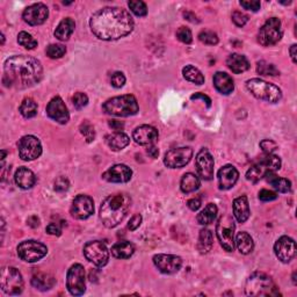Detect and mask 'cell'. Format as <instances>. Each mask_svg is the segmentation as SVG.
I'll use <instances>...</instances> for the list:
<instances>
[{
    "label": "cell",
    "instance_id": "1",
    "mask_svg": "<svg viewBox=\"0 0 297 297\" xmlns=\"http://www.w3.org/2000/svg\"><path fill=\"white\" fill-rule=\"evenodd\" d=\"M134 19L121 7H103L93 13L90 20L92 33L103 41H114L129 35L134 29Z\"/></svg>",
    "mask_w": 297,
    "mask_h": 297
},
{
    "label": "cell",
    "instance_id": "2",
    "mask_svg": "<svg viewBox=\"0 0 297 297\" xmlns=\"http://www.w3.org/2000/svg\"><path fill=\"white\" fill-rule=\"evenodd\" d=\"M43 68L39 59L30 56H13L4 65L3 83L6 88L28 89L40 83Z\"/></svg>",
    "mask_w": 297,
    "mask_h": 297
},
{
    "label": "cell",
    "instance_id": "3",
    "mask_svg": "<svg viewBox=\"0 0 297 297\" xmlns=\"http://www.w3.org/2000/svg\"><path fill=\"white\" fill-rule=\"evenodd\" d=\"M131 207V198L126 193L109 195L100 207V219L102 224L113 229L125 219Z\"/></svg>",
    "mask_w": 297,
    "mask_h": 297
},
{
    "label": "cell",
    "instance_id": "4",
    "mask_svg": "<svg viewBox=\"0 0 297 297\" xmlns=\"http://www.w3.org/2000/svg\"><path fill=\"white\" fill-rule=\"evenodd\" d=\"M245 294L248 296H277L280 292L271 276L263 272H254L246 281Z\"/></svg>",
    "mask_w": 297,
    "mask_h": 297
},
{
    "label": "cell",
    "instance_id": "5",
    "mask_svg": "<svg viewBox=\"0 0 297 297\" xmlns=\"http://www.w3.org/2000/svg\"><path fill=\"white\" fill-rule=\"evenodd\" d=\"M102 109L109 115L127 117L136 115L139 111V107L134 95L126 94L107 100L102 104Z\"/></svg>",
    "mask_w": 297,
    "mask_h": 297
},
{
    "label": "cell",
    "instance_id": "6",
    "mask_svg": "<svg viewBox=\"0 0 297 297\" xmlns=\"http://www.w3.org/2000/svg\"><path fill=\"white\" fill-rule=\"evenodd\" d=\"M246 88L253 97L269 103H276L282 98L281 90L276 85L267 83V81L259 78H253L246 81Z\"/></svg>",
    "mask_w": 297,
    "mask_h": 297
},
{
    "label": "cell",
    "instance_id": "7",
    "mask_svg": "<svg viewBox=\"0 0 297 297\" xmlns=\"http://www.w3.org/2000/svg\"><path fill=\"white\" fill-rule=\"evenodd\" d=\"M281 168V159L275 154H266L246 172V179L251 182H258L260 179L271 172H275Z\"/></svg>",
    "mask_w": 297,
    "mask_h": 297
},
{
    "label": "cell",
    "instance_id": "8",
    "mask_svg": "<svg viewBox=\"0 0 297 297\" xmlns=\"http://www.w3.org/2000/svg\"><path fill=\"white\" fill-rule=\"evenodd\" d=\"M0 286L7 295H20L24 291V278L15 267H4L0 275Z\"/></svg>",
    "mask_w": 297,
    "mask_h": 297
},
{
    "label": "cell",
    "instance_id": "9",
    "mask_svg": "<svg viewBox=\"0 0 297 297\" xmlns=\"http://www.w3.org/2000/svg\"><path fill=\"white\" fill-rule=\"evenodd\" d=\"M18 255L26 263H36L44 258L48 253V248L38 240H25L18 246Z\"/></svg>",
    "mask_w": 297,
    "mask_h": 297
},
{
    "label": "cell",
    "instance_id": "10",
    "mask_svg": "<svg viewBox=\"0 0 297 297\" xmlns=\"http://www.w3.org/2000/svg\"><path fill=\"white\" fill-rule=\"evenodd\" d=\"M282 38L281 21L277 18H271L260 28L258 41L264 47H271L276 44Z\"/></svg>",
    "mask_w": 297,
    "mask_h": 297
},
{
    "label": "cell",
    "instance_id": "11",
    "mask_svg": "<svg viewBox=\"0 0 297 297\" xmlns=\"http://www.w3.org/2000/svg\"><path fill=\"white\" fill-rule=\"evenodd\" d=\"M216 235L222 248L228 252L235 249V223L229 216H222L216 225Z\"/></svg>",
    "mask_w": 297,
    "mask_h": 297
},
{
    "label": "cell",
    "instance_id": "12",
    "mask_svg": "<svg viewBox=\"0 0 297 297\" xmlns=\"http://www.w3.org/2000/svg\"><path fill=\"white\" fill-rule=\"evenodd\" d=\"M85 258L97 267L106 266L109 260V251L103 241H89L84 246Z\"/></svg>",
    "mask_w": 297,
    "mask_h": 297
},
{
    "label": "cell",
    "instance_id": "13",
    "mask_svg": "<svg viewBox=\"0 0 297 297\" xmlns=\"http://www.w3.org/2000/svg\"><path fill=\"white\" fill-rule=\"evenodd\" d=\"M86 274L80 264H75L68 269L66 275V287L73 296L83 295L86 290Z\"/></svg>",
    "mask_w": 297,
    "mask_h": 297
},
{
    "label": "cell",
    "instance_id": "14",
    "mask_svg": "<svg viewBox=\"0 0 297 297\" xmlns=\"http://www.w3.org/2000/svg\"><path fill=\"white\" fill-rule=\"evenodd\" d=\"M18 151L22 161H35L42 154V144L38 137L27 135L22 137L18 143Z\"/></svg>",
    "mask_w": 297,
    "mask_h": 297
},
{
    "label": "cell",
    "instance_id": "15",
    "mask_svg": "<svg viewBox=\"0 0 297 297\" xmlns=\"http://www.w3.org/2000/svg\"><path fill=\"white\" fill-rule=\"evenodd\" d=\"M191 157H193V150L188 146L172 149L166 152L164 164L170 168H181L190 162Z\"/></svg>",
    "mask_w": 297,
    "mask_h": 297
},
{
    "label": "cell",
    "instance_id": "16",
    "mask_svg": "<svg viewBox=\"0 0 297 297\" xmlns=\"http://www.w3.org/2000/svg\"><path fill=\"white\" fill-rule=\"evenodd\" d=\"M274 252L281 263H290L296 255L295 240L288 236H282L274 245Z\"/></svg>",
    "mask_w": 297,
    "mask_h": 297
},
{
    "label": "cell",
    "instance_id": "17",
    "mask_svg": "<svg viewBox=\"0 0 297 297\" xmlns=\"http://www.w3.org/2000/svg\"><path fill=\"white\" fill-rule=\"evenodd\" d=\"M196 164V170L200 178H202L204 180H212L214 178V157L212 156L207 149H201L200 152L196 154L195 159Z\"/></svg>",
    "mask_w": 297,
    "mask_h": 297
},
{
    "label": "cell",
    "instance_id": "18",
    "mask_svg": "<svg viewBox=\"0 0 297 297\" xmlns=\"http://www.w3.org/2000/svg\"><path fill=\"white\" fill-rule=\"evenodd\" d=\"M154 266L164 274H174L180 271L182 259L173 254H156L153 257Z\"/></svg>",
    "mask_w": 297,
    "mask_h": 297
},
{
    "label": "cell",
    "instance_id": "19",
    "mask_svg": "<svg viewBox=\"0 0 297 297\" xmlns=\"http://www.w3.org/2000/svg\"><path fill=\"white\" fill-rule=\"evenodd\" d=\"M94 213L93 199L88 195H78L73 200L71 215L77 219H86Z\"/></svg>",
    "mask_w": 297,
    "mask_h": 297
},
{
    "label": "cell",
    "instance_id": "20",
    "mask_svg": "<svg viewBox=\"0 0 297 297\" xmlns=\"http://www.w3.org/2000/svg\"><path fill=\"white\" fill-rule=\"evenodd\" d=\"M49 16L48 7L42 3L33 4L31 6H28L24 11L22 18L30 26H40L47 21Z\"/></svg>",
    "mask_w": 297,
    "mask_h": 297
},
{
    "label": "cell",
    "instance_id": "21",
    "mask_svg": "<svg viewBox=\"0 0 297 297\" xmlns=\"http://www.w3.org/2000/svg\"><path fill=\"white\" fill-rule=\"evenodd\" d=\"M48 116L59 125H66L70 120V114H68L67 107L62 100L61 97H55L47 106Z\"/></svg>",
    "mask_w": 297,
    "mask_h": 297
},
{
    "label": "cell",
    "instance_id": "22",
    "mask_svg": "<svg viewBox=\"0 0 297 297\" xmlns=\"http://www.w3.org/2000/svg\"><path fill=\"white\" fill-rule=\"evenodd\" d=\"M132 177V171L130 167L123 164H117L103 173L102 178L108 182H114V184H123V182H128Z\"/></svg>",
    "mask_w": 297,
    "mask_h": 297
},
{
    "label": "cell",
    "instance_id": "23",
    "mask_svg": "<svg viewBox=\"0 0 297 297\" xmlns=\"http://www.w3.org/2000/svg\"><path fill=\"white\" fill-rule=\"evenodd\" d=\"M158 130L152 126H141L137 127L132 132V138L139 145H152L158 141Z\"/></svg>",
    "mask_w": 297,
    "mask_h": 297
},
{
    "label": "cell",
    "instance_id": "24",
    "mask_svg": "<svg viewBox=\"0 0 297 297\" xmlns=\"http://www.w3.org/2000/svg\"><path fill=\"white\" fill-rule=\"evenodd\" d=\"M217 177L219 189L226 190L232 188V187L236 185V182L238 181L239 173L235 166L225 165L218 171Z\"/></svg>",
    "mask_w": 297,
    "mask_h": 297
},
{
    "label": "cell",
    "instance_id": "25",
    "mask_svg": "<svg viewBox=\"0 0 297 297\" xmlns=\"http://www.w3.org/2000/svg\"><path fill=\"white\" fill-rule=\"evenodd\" d=\"M232 209H234V216L237 219V222L245 223L248 221L251 214L249 200L245 195L239 196V198L235 199L234 204H232Z\"/></svg>",
    "mask_w": 297,
    "mask_h": 297
},
{
    "label": "cell",
    "instance_id": "26",
    "mask_svg": "<svg viewBox=\"0 0 297 297\" xmlns=\"http://www.w3.org/2000/svg\"><path fill=\"white\" fill-rule=\"evenodd\" d=\"M214 85L219 93L228 95L234 92V79L225 72H217L214 76Z\"/></svg>",
    "mask_w": 297,
    "mask_h": 297
},
{
    "label": "cell",
    "instance_id": "27",
    "mask_svg": "<svg viewBox=\"0 0 297 297\" xmlns=\"http://www.w3.org/2000/svg\"><path fill=\"white\" fill-rule=\"evenodd\" d=\"M15 184L22 189H29L35 185L36 177L33 171H30L27 167H20L18 168L14 176Z\"/></svg>",
    "mask_w": 297,
    "mask_h": 297
},
{
    "label": "cell",
    "instance_id": "28",
    "mask_svg": "<svg viewBox=\"0 0 297 297\" xmlns=\"http://www.w3.org/2000/svg\"><path fill=\"white\" fill-rule=\"evenodd\" d=\"M226 65L232 72L237 73V75L248 71L250 68V63L248 61V58L239 54L230 55L226 59Z\"/></svg>",
    "mask_w": 297,
    "mask_h": 297
},
{
    "label": "cell",
    "instance_id": "29",
    "mask_svg": "<svg viewBox=\"0 0 297 297\" xmlns=\"http://www.w3.org/2000/svg\"><path fill=\"white\" fill-rule=\"evenodd\" d=\"M106 143L113 151H120V150H123L126 146L129 145L130 138L125 132L116 131L106 137Z\"/></svg>",
    "mask_w": 297,
    "mask_h": 297
},
{
    "label": "cell",
    "instance_id": "30",
    "mask_svg": "<svg viewBox=\"0 0 297 297\" xmlns=\"http://www.w3.org/2000/svg\"><path fill=\"white\" fill-rule=\"evenodd\" d=\"M76 28V22L73 21L71 18H65L61 22H59L57 28L55 29V38L59 41H67L70 36L73 34Z\"/></svg>",
    "mask_w": 297,
    "mask_h": 297
},
{
    "label": "cell",
    "instance_id": "31",
    "mask_svg": "<svg viewBox=\"0 0 297 297\" xmlns=\"http://www.w3.org/2000/svg\"><path fill=\"white\" fill-rule=\"evenodd\" d=\"M55 278L50 274L45 273H38L31 277V285L34 288L39 289L41 291H47L55 286Z\"/></svg>",
    "mask_w": 297,
    "mask_h": 297
},
{
    "label": "cell",
    "instance_id": "32",
    "mask_svg": "<svg viewBox=\"0 0 297 297\" xmlns=\"http://www.w3.org/2000/svg\"><path fill=\"white\" fill-rule=\"evenodd\" d=\"M266 179L272 185V187L275 190L280 191V193H289L291 190V182L286 179V178H281L274 174V172L266 174Z\"/></svg>",
    "mask_w": 297,
    "mask_h": 297
},
{
    "label": "cell",
    "instance_id": "33",
    "mask_svg": "<svg viewBox=\"0 0 297 297\" xmlns=\"http://www.w3.org/2000/svg\"><path fill=\"white\" fill-rule=\"evenodd\" d=\"M201 186V181L198 176H195L194 173H186L184 177L181 178L180 182V188L184 193H193V191L198 190Z\"/></svg>",
    "mask_w": 297,
    "mask_h": 297
},
{
    "label": "cell",
    "instance_id": "34",
    "mask_svg": "<svg viewBox=\"0 0 297 297\" xmlns=\"http://www.w3.org/2000/svg\"><path fill=\"white\" fill-rule=\"evenodd\" d=\"M135 252L134 245L129 241H118L112 248V254L117 259H128Z\"/></svg>",
    "mask_w": 297,
    "mask_h": 297
},
{
    "label": "cell",
    "instance_id": "35",
    "mask_svg": "<svg viewBox=\"0 0 297 297\" xmlns=\"http://www.w3.org/2000/svg\"><path fill=\"white\" fill-rule=\"evenodd\" d=\"M236 245L241 254H250L254 249L252 237L248 232H239L236 238Z\"/></svg>",
    "mask_w": 297,
    "mask_h": 297
},
{
    "label": "cell",
    "instance_id": "36",
    "mask_svg": "<svg viewBox=\"0 0 297 297\" xmlns=\"http://www.w3.org/2000/svg\"><path fill=\"white\" fill-rule=\"evenodd\" d=\"M213 244H214V239H213L212 231L208 229L201 230L200 236H199V241H198V250L200 251V253L207 254L209 251H212Z\"/></svg>",
    "mask_w": 297,
    "mask_h": 297
},
{
    "label": "cell",
    "instance_id": "37",
    "mask_svg": "<svg viewBox=\"0 0 297 297\" xmlns=\"http://www.w3.org/2000/svg\"><path fill=\"white\" fill-rule=\"evenodd\" d=\"M218 209L216 207V204L209 203L207 204L202 212L198 215V222L201 225H208L210 223H213L215 221V218L217 216Z\"/></svg>",
    "mask_w": 297,
    "mask_h": 297
},
{
    "label": "cell",
    "instance_id": "38",
    "mask_svg": "<svg viewBox=\"0 0 297 297\" xmlns=\"http://www.w3.org/2000/svg\"><path fill=\"white\" fill-rule=\"evenodd\" d=\"M182 75L186 80L194 83L196 85H202L204 83V76L198 67L193 65H186L182 68Z\"/></svg>",
    "mask_w": 297,
    "mask_h": 297
},
{
    "label": "cell",
    "instance_id": "39",
    "mask_svg": "<svg viewBox=\"0 0 297 297\" xmlns=\"http://www.w3.org/2000/svg\"><path fill=\"white\" fill-rule=\"evenodd\" d=\"M20 114L26 118H31L38 115V103L31 98H26L19 108Z\"/></svg>",
    "mask_w": 297,
    "mask_h": 297
},
{
    "label": "cell",
    "instance_id": "40",
    "mask_svg": "<svg viewBox=\"0 0 297 297\" xmlns=\"http://www.w3.org/2000/svg\"><path fill=\"white\" fill-rule=\"evenodd\" d=\"M257 71L261 76H277L280 75V71L277 70L274 64L267 63L266 61H260L257 64Z\"/></svg>",
    "mask_w": 297,
    "mask_h": 297
},
{
    "label": "cell",
    "instance_id": "41",
    "mask_svg": "<svg viewBox=\"0 0 297 297\" xmlns=\"http://www.w3.org/2000/svg\"><path fill=\"white\" fill-rule=\"evenodd\" d=\"M18 42H19V44L22 45V47H25L28 50L38 47V41H36L30 34L27 33V31H21V33H19V35H18Z\"/></svg>",
    "mask_w": 297,
    "mask_h": 297
},
{
    "label": "cell",
    "instance_id": "42",
    "mask_svg": "<svg viewBox=\"0 0 297 297\" xmlns=\"http://www.w3.org/2000/svg\"><path fill=\"white\" fill-rule=\"evenodd\" d=\"M128 6H129L130 11L137 16H145L148 14L146 4L144 2H141V0H131V2L128 3Z\"/></svg>",
    "mask_w": 297,
    "mask_h": 297
},
{
    "label": "cell",
    "instance_id": "43",
    "mask_svg": "<svg viewBox=\"0 0 297 297\" xmlns=\"http://www.w3.org/2000/svg\"><path fill=\"white\" fill-rule=\"evenodd\" d=\"M45 53H47V56L49 58L56 59V58H61L64 56V55H65L66 48L64 47L63 44H50L48 45Z\"/></svg>",
    "mask_w": 297,
    "mask_h": 297
},
{
    "label": "cell",
    "instance_id": "44",
    "mask_svg": "<svg viewBox=\"0 0 297 297\" xmlns=\"http://www.w3.org/2000/svg\"><path fill=\"white\" fill-rule=\"evenodd\" d=\"M199 39L202 43L208 45H216L218 43V36L212 30H203L199 35Z\"/></svg>",
    "mask_w": 297,
    "mask_h": 297
},
{
    "label": "cell",
    "instance_id": "45",
    "mask_svg": "<svg viewBox=\"0 0 297 297\" xmlns=\"http://www.w3.org/2000/svg\"><path fill=\"white\" fill-rule=\"evenodd\" d=\"M80 132H81V135L85 137V139H86V142H88V143H91V142L94 141L95 130H94V127L91 125L90 122L81 123Z\"/></svg>",
    "mask_w": 297,
    "mask_h": 297
},
{
    "label": "cell",
    "instance_id": "46",
    "mask_svg": "<svg viewBox=\"0 0 297 297\" xmlns=\"http://www.w3.org/2000/svg\"><path fill=\"white\" fill-rule=\"evenodd\" d=\"M177 39L182 43L190 44L191 41H193V35H191L189 28H187V27H180V28L177 30Z\"/></svg>",
    "mask_w": 297,
    "mask_h": 297
},
{
    "label": "cell",
    "instance_id": "47",
    "mask_svg": "<svg viewBox=\"0 0 297 297\" xmlns=\"http://www.w3.org/2000/svg\"><path fill=\"white\" fill-rule=\"evenodd\" d=\"M72 103H73V106H75V108H77V109L84 108V107L88 106L89 97L85 93H81V92L76 93L72 98Z\"/></svg>",
    "mask_w": 297,
    "mask_h": 297
},
{
    "label": "cell",
    "instance_id": "48",
    "mask_svg": "<svg viewBox=\"0 0 297 297\" xmlns=\"http://www.w3.org/2000/svg\"><path fill=\"white\" fill-rule=\"evenodd\" d=\"M260 148L263 149V151L266 154H272L275 150H277V144L272 139H264L260 142Z\"/></svg>",
    "mask_w": 297,
    "mask_h": 297
},
{
    "label": "cell",
    "instance_id": "49",
    "mask_svg": "<svg viewBox=\"0 0 297 297\" xmlns=\"http://www.w3.org/2000/svg\"><path fill=\"white\" fill-rule=\"evenodd\" d=\"M111 84L113 88L115 89H121L123 88V85L126 84V77L122 72H115L112 75L111 78Z\"/></svg>",
    "mask_w": 297,
    "mask_h": 297
},
{
    "label": "cell",
    "instance_id": "50",
    "mask_svg": "<svg viewBox=\"0 0 297 297\" xmlns=\"http://www.w3.org/2000/svg\"><path fill=\"white\" fill-rule=\"evenodd\" d=\"M68 187H70V182L66 179L65 177H59L55 181V185H54V188L56 191H65L68 189Z\"/></svg>",
    "mask_w": 297,
    "mask_h": 297
},
{
    "label": "cell",
    "instance_id": "51",
    "mask_svg": "<svg viewBox=\"0 0 297 297\" xmlns=\"http://www.w3.org/2000/svg\"><path fill=\"white\" fill-rule=\"evenodd\" d=\"M232 21L235 22L236 26L244 27L246 24H248L249 16L241 12H235L234 14H232Z\"/></svg>",
    "mask_w": 297,
    "mask_h": 297
},
{
    "label": "cell",
    "instance_id": "52",
    "mask_svg": "<svg viewBox=\"0 0 297 297\" xmlns=\"http://www.w3.org/2000/svg\"><path fill=\"white\" fill-rule=\"evenodd\" d=\"M241 7H244L245 10L257 12L261 7V3L258 2V0H248V2H240Z\"/></svg>",
    "mask_w": 297,
    "mask_h": 297
},
{
    "label": "cell",
    "instance_id": "53",
    "mask_svg": "<svg viewBox=\"0 0 297 297\" xmlns=\"http://www.w3.org/2000/svg\"><path fill=\"white\" fill-rule=\"evenodd\" d=\"M259 199L264 201V202H269V201H274L277 199L276 193L268 189H261L259 191Z\"/></svg>",
    "mask_w": 297,
    "mask_h": 297
},
{
    "label": "cell",
    "instance_id": "54",
    "mask_svg": "<svg viewBox=\"0 0 297 297\" xmlns=\"http://www.w3.org/2000/svg\"><path fill=\"white\" fill-rule=\"evenodd\" d=\"M141 223H142V216L139 214H136L130 218L129 223H128V228H129V230L135 231L136 229H138Z\"/></svg>",
    "mask_w": 297,
    "mask_h": 297
},
{
    "label": "cell",
    "instance_id": "55",
    "mask_svg": "<svg viewBox=\"0 0 297 297\" xmlns=\"http://www.w3.org/2000/svg\"><path fill=\"white\" fill-rule=\"evenodd\" d=\"M45 231H47V234L51 235V236H61L62 235V229L59 228L58 224H56V223H50V224L47 226V229H45Z\"/></svg>",
    "mask_w": 297,
    "mask_h": 297
},
{
    "label": "cell",
    "instance_id": "56",
    "mask_svg": "<svg viewBox=\"0 0 297 297\" xmlns=\"http://www.w3.org/2000/svg\"><path fill=\"white\" fill-rule=\"evenodd\" d=\"M201 204H202V202H201V200L199 198L190 199L188 202H187V205H188V208L190 210H193V212H196V210H199L200 207H201Z\"/></svg>",
    "mask_w": 297,
    "mask_h": 297
},
{
    "label": "cell",
    "instance_id": "57",
    "mask_svg": "<svg viewBox=\"0 0 297 297\" xmlns=\"http://www.w3.org/2000/svg\"><path fill=\"white\" fill-rule=\"evenodd\" d=\"M109 127H111L112 129L115 130V131H121V130H123V128H125V125H123V122H121V121L111 120L109 121Z\"/></svg>",
    "mask_w": 297,
    "mask_h": 297
},
{
    "label": "cell",
    "instance_id": "58",
    "mask_svg": "<svg viewBox=\"0 0 297 297\" xmlns=\"http://www.w3.org/2000/svg\"><path fill=\"white\" fill-rule=\"evenodd\" d=\"M191 100H196V99H202L203 101H205V103H207V107H210L212 106V100H210L209 97H207V95H204L202 93H196V94H193L190 97Z\"/></svg>",
    "mask_w": 297,
    "mask_h": 297
},
{
    "label": "cell",
    "instance_id": "59",
    "mask_svg": "<svg viewBox=\"0 0 297 297\" xmlns=\"http://www.w3.org/2000/svg\"><path fill=\"white\" fill-rule=\"evenodd\" d=\"M27 223H28V225L31 228H38L40 225V219L38 216H30Z\"/></svg>",
    "mask_w": 297,
    "mask_h": 297
},
{
    "label": "cell",
    "instance_id": "60",
    "mask_svg": "<svg viewBox=\"0 0 297 297\" xmlns=\"http://www.w3.org/2000/svg\"><path fill=\"white\" fill-rule=\"evenodd\" d=\"M148 153H149V156H150V157H152V158H157V157L159 156V150L156 148V146L150 145L149 148H148Z\"/></svg>",
    "mask_w": 297,
    "mask_h": 297
},
{
    "label": "cell",
    "instance_id": "61",
    "mask_svg": "<svg viewBox=\"0 0 297 297\" xmlns=\"http://www.w3.org/2000/svg\"><path fill=\"white\" fill-rule=\"evenodd\" d=\"M296 49H297V45H296V44H292L290 50H289L290 57H291V59H292V63H296Z\"/></svg>",
    "mask_w": 297,
    "mask_h": 297
},
{
    "label": "cell",
    "instance_id": "62",
    "mask_svg": "<svg viewBox=\"0 0 297 297\" xmlns=\"http://www.w3.org/2000/svg\"><path fill=\"white\" fill-rule=\"evenodd\" d=\"M5 157H6V151L5 150H3L2 151V161L4 162V159H5Z\"/></svg>",
    "mask_w": 297,
    "mask_h": 297
},
{
    "label": "cell",
    "instance_id": "63",
    "mask_svg": "<svg viewBox=\"0 0 297 297\" xmlns=\"http://www.w3.org/2000/svg\"><path fill=\"white\" fill-rule=\"evenodd\" d=\"M5 43V36H4V34H2V44Z\"/></svg>",
    "mask_w": 297,
    "mask_h": 297
}]
</instances>
